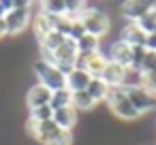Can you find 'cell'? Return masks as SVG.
I'll list each match as a JSON object with an SVG mask.
<instances>
[{
  "instance_id": "cell-1",
  "label": "cell",
  "mask_w": 156,
  "mask_h": 145,
  "mask_svg": "<svg viewBox=\"0 0 156 145\" xmlns=\"http://www.w3.org/2000/svg\"><path fill=\"white\" fill-rule=\"evenodd\" d=\"M79 22L83 24L86 32L92 34V36H96V39H103V36H107L111 32V19L98 7H86L83 13H81V17H79Z\"/></svg>"
},
{
  "instance_id": "cell-2",
  "label": "cell",
  "mask_w": 156,
  "mask_h": 145,
  "mask_svg": "<svg viewBox=\"0 0 156 145\" xmlns=\"http://www.w3.org/2000/svg\"><path fill=\"white\" fill-rule=\"evenodd\" d=\"M32 22V13H30V2L24 0H13V9L7 13L5 24H7V34L9 36H17L22 34Z\"/></svg>"
},
{
  "instance_id": "cell-3",
  "label": "cell",
  "mask_w": 156,
  "mask_h": 145,
  "mask_svg": "<svg viewBox=\"0 0 156 145\" xmlns=\"http://www.w3.org/2000/svg\"><path fill=\"white\" fill-rule=\"evenodd\" d=\"M107 107H109V111L115 115V117H120V119H126V122H133V119H137L139 117V113L135 111V107L130 105V100H128V94H126V90L124 88H111L109 90V96H107Z\"/></svg>"
},
{
  "instance_id": "cell-4",
  "label": "cell",
  "mask_w": 156,
  "mask_h": 145,
  "mask_svg": "<svg viewBox=\"0 0 156 145\" xmlns=\"http://www.w3.org/2000/svg\"><path fill=\"white\" fill-rule=\"evenodd\" d=\"M32 71H34V75H37L39 83H43V85H45V88H49L51 92L66 88V75H64L56 64H47V62L37 60Z\"/></svg>"
},
{
  "instance_id": "cell-5",
  "label": "cell",
  "mask_w": 156,
  "mask_h": 145,
  "mask_svg": "<svg viewBox=\"0 0 156 145\" xmlns=\"http://www.w3.org/2000/svg\"><path fill=\"white\" fill-rule=\"evenodd\" d=\"M26 130L39 145H51L58 139V134L62 132V128H58L54 124V119H49V122H32V119H28Z\"/></svg>"
},
{
  "instance_id": "cell-6",
  "label": "cell",
  "mask_w": 156,
  "mask_h": 145,
  "mask_svg": "<svg viewBox=\"0 0 156 145\" xmlns=\"http://www.w3.org/2000/svg\"><path fill=\"white\" fill-rule=\"evenodd\" d=\"M124 90H126V94H128L130 105L135 107V111H137L139 115L152 113V111L156 109V94L147 92L143 85H139V88H124Z\"/></svg>"
},
{
  "instance_id": "cell-7",
  "label": "cell",
  "mask_w": 156,
  "mask_h": 145,
  "mask_svg": "<svg viewBox=\"0 0 156 145\" xmlns=\"http://www.w3.org/2000/svg\"><path fill=\"white\" fill-rule=\"evenodd\" d=\"M107 54H103L101 49L98 51H92V54H79L77 58V68H83L86 73H90L92 77H101L105 66H107Z\"/></svg>"
},
{
  "instance_id": "cell-8",
  "label": "cell",
  "mask_w": 156,
  "mask_h": 145,
  "mask_svg": "<svg viewBox=\"0 0 156 145\" xmlns=\"http://www.w3.org/2000/svg\"><path fill=\"white\" fill-rule=\"evenodd\" d=\"M130 54H133V47L126 45L122 39H115L111 45H109V51H107V60L109 62H115L124 68H130Z\"/></svg>"
},
{
  "instance_id": "cell-9",
  "label": "cell",
  "mask_w": 156,
  "mask_h": 145,
  "mask_svg": "<svg viewBox=\"0 0 156 145\" xmlns=\"http://www.w3.org/2000/svg\"><path fill=\"white\" fill-rule=\"evenodd\" d=\"M152 7H154V2H147V0H128V2H122V17L128 19V24H135Z\"/></svg>"
},
{
  "instance_id": "cell-10",
  "label": "cell",
  "mask_w": 156,
  "mask_h": 145,
  "mask_svg": "<svg viewBox=\"0 0 156 145\" xmlns=\"http://www.w3.org/2000/svg\"><path fill=\"white\" fill-rule=\"evenodd\" d=\"M26 102H28V109H34V107H45L51 102V90L45 88L43 83H34L28 88L26 92Z\"/></svg>"
},
{
  "instance_id": "cell-11",
  "label": "cell",
  "mask_w": 156,
  "mask_h": 145,
  "mask_svg": "<svg viewBox=\"0 0 156 145\" xmlns=\"http://www.w3.org/2000/svg\"><path fill=\"white\" fill-rule=\"evenodd\" d=\"M126 71H128V68H124V66H120V64H115V62H107V66H105L101 79H103L109 88H122V85H124V79H126Z\"/></svg>"
},
{
  "instance_id": "cell-12",
  "label": "cell",
  "mask_w": 156,
  "mask_h": 145,
  "mask_svg": "<svg viewBox=\"0 0 156 145\" xmlns=\"http://www.w3.org/2000/svg\"><path fill=\"white\" fill-rule=\"evenodd\" d=\"M90 81H92V75L86 73L83 68H77V66H75V68L66 75V90H69V92H86L88 85H90Z\"/></svg>"
},
{
  "instance_id": "cell-13",
  "label": "cell",
  "mask_w": 156,
  "mask_h": 145,
  "mask_svg": "<svg viewBox=\"0 0 156 145\" xmlns=\"http://www.w3.org/2000/svg\"><path fill=\"white\" fill-rule=\"evenodd\" d=\"M120 39H122L126 45H130V47H145V39H147V34H145L137 24H126V26L122 28Z\"/></svg>"
},
{
  "instance_id": "cell-14",
  "label": "cell",
  "mask_w": 156,
  "mask_h": 145,
  "mask_svg": "<svg viewBox=\"0 0 156 145\" xmlns=\"http://www.w3.org/2000/svg\"><path fill=\"white\" fill-rule=\"evenodd\" d=\"M54 30V19L49 17V15H45V13H37L34 15V19H32V34H34V39L41 43L49 32Z\"/></svg>"
},
{
  "instance_id": "cell-15",
  "label": "cell",
  "mask_w": 156,
  "mask_h": 145,
  "mask_svg": "<svg viewBox=\"0 0 156 145\" xmlns=\"http://www.w3.org/2000/svg\"><path fill=\"white\" fill-rule=\"evenodd\" d=\"M51 119H54V124H56L58 128L73 132V128H75V124H77V111H75L73 107H64V109L54 111V117H51Z\"/></svg>"
},
{
  "instance_id": "cell-16",
  "label": "cell",
  "mask_w": 156,
  "mask_h": 145,
  "mask_svg": "<svg viewBox=\"0 0 156 145\" xmlns=\"http://www.w3.org/2000/svg\"><path fill=\"white\" fill-rule=\"evenodd\" d=\"M71 94H73L71 107H73L77 113H81V111H92V109L96 107V100H94L88 92H71Z\"/></svg>"
},
{
  "instance_id": "cell-17",
  "label": "cell",
  "mask_w": 156,
  "mask_h": 145,
  "mask_svg": "<svg viewBox=\"0 0 156 145\" xmlns=\"http://www.w3.org/2000/svg\"><path fill=\"white\" fill-rule=\"evenodd\" d=\"M109 85L101 79V77H92V81H90V85H88V94L96 100V102H103V100H107V96H109Z\"/></svg>"
},
{
  "instance_id": "cell-18",
  "label": "cell",
  "mask_w": 156,
  "mask_h": 145,
  "mask_svg": "<svg viewBox=\"0 0 156 145\" xmlns=\"http://www.w3.org/2000/svg\"><path fill=\"white\" fill-rule=\"evenodd\" d=\"M41 13H45L49 17H64L66 0H45V2H41Z\"/></svg>"
},
{
  "instance_id": "cell-19",
  "label": "cell",
  "mask_w": 156,
  "mask_h": 145,
  "mask_svg": "<svg viewBox=\"0 0 156 145\" xmlns=\"http://www.w3.org/2000/svg\"><path fill=\"white\" fill-rule=\"evenodd\" d=\"M66 39H69V36H64L62 32L51 30V32H49V34H47L41 43H39V47H41V49H47V51H51V54H54V51H56V49H58V47L66 41Z\"/></svg>"
},
{
  "instance_id": "cell-20",
  "label": "cell",
  "mask_w": 156,
  "mask_h": 145,
  "mask_svg": "<svg viewBox=\"0 0 156 145\" xmlns=\"http://www.w3.org/2000/svg\"><path fill=\"white\" fill-rule=\"evenodd\" d=\"M71 98H73V94H71L66 88L56 90V92H51V102H49V107H51L54 111L64 109V107H71Z\"/></svg>"
},
{
  "instance_id": "cell-21",
  "label": "cell",
  "mask_w": 156,
  "mask_h": 145,
  "mask_svg": "<svg viewBox=\"0 0 156 145\" xmlns=\"http://www.w3.org/2000/svg\"><path fill=\"white\" fill-rule=\"evenodd\" d=\"M77 49H79V54H92V51H98L101 49V39H96V36H92V34H83L79 41H77Z\"/></svg>"
},
{
  "instance_id": "cell-22",
  "label": "cell",
  "mask_w": 156,
  "mask_h": 145,
  "mask_svg": "<svg viewBox=\"0 0 156 145\" xmlns=\"http://www.w3.org/2000/svg\"><path fill=\"white\" fill-rule=\"evenodd\" d=\"M135 24H137L145 34H152V32L156 30V5H154V7H152V9L139 19V22H135Z\"/></svg>"
},
{
  "instance_id": "cell-23",
  "label": "cell",
  "mask_w": 156,
  "mask_h": 145,
  "mask_svg": "<svg viewBox=\"0 0 156 145\" xmlns=\"http://www.w3.org/2000/svg\"><path fill=\"white\" fill-rule=\"evenodd\" d=\"M51 117H54V109L49 105L28 109V119H32V122H49Z\"/></svg>"
},
{
  "instance_id": "cell-24",
  "label": "cell",
  "mask_w": 156,
  "mask_h": 145,
  "mask_svg": "<svg viewBox=\"0 0 156 145\" xmlns=\"http://www.w3.org/2000/svg\"><path fill=\"white\" fill-rule=\"evenodd\" d=\"M145 47H133V54H130V68L139 71L141 64H143V58H145Z\"/></svg>"
},
{
  "instance_id": "cell-25",
  "label": "cell",
  "mask_w": 156,
  "mask_h": 145,
  "mask_svg": "<svg viewBox=\"0 0 156 145\" xmlns=\"http://www.w3.org/2000/svg\"><path fill=\"white\" fill-rule=\"evenodd\" d=\"M143 75L145 73H156V51H145V58H143V64L139 68Z\"/></svg>"
},
{
  "instance_id": "cell-26",
  "label": "cell",
  "mask_w": 156,
  "mask_h": 145,
  "mask_svg": "<svg viewBox=\"0 0 156 145\" xmlns=\"http://www.w3.org/2000/svg\"><path fill=\"white\" fill-rule=\"evenodd\" d=\"M86 34V28H83V24L77 19V22H71V32H69V39H73V41H79L81 36Z\"/></svg>"
},
{
  "instance_id": "cell-27",
  "label": "cell",
  "mask_w": 156,
  "mask_h": 145,
  "mask_svg": "<svg viewBox=\"0 0 156 145\" xmlns=\"http://www.w3.org/2000/svg\"><path fill=\"white\" fill-rule=\"evenodd\" d=\"M141 85H143L147 92L156 94V73H145L143 79H141Z\"/></svg>"
},
{
  "instance_id": "cell-28",
  "label": "cell",
  "mask_w": 156,
  "mask_h": 145,
  "mask_svg": "<svg viewBox=\"0 0 156 145\" xmlns=\"http://www.w3.org/2000/svg\"><path fill=\"white\" fill-rule=\"evenodd\" d=\"M11 9H13V0H0V19H5Z\"/></svg>"
},
{
  "instance_id": "cell-29",
  "label": "cell",
  "mask_w": 156,
  "mask_h": 145,
  "mask_svg": "<svg viewBox=\"0 0 156 145\" xmlns=\"http://www.w3.org/2000/svg\"><path fill=\"white\" fill-rule=\"evenodd\" d=\"M145 49H147V51H156V32L147 34V39H145Z\"/></svg>"
},
{
  "instance_id": "cell-30",
  "label": "cell",
  "mask_w": 156,
  "mask_h": 145,
  "mask_svg": "<svg viewBox=\"0 0 156 145\" xmlns=\"http://www.w3.org/2000/svg\"><path fill=\"white\" fill-rule=\"evenodd\" d=\"M5 36H9L7 34V24H5V19H0V39H5Z\"/></svg>"
},
{
  "instance_id": "cell-31",
  "label": "cell",
  "mask_w": 156,
  "mask_h": 145,
  "mask_svg": "<svg viewBox=\"0 0 156 145\" xmlns=\"http://www.w3.org/2000/svg\"><path fill=\"white\" fill-rule=\"evenodd\" d=\"M145 145H156V143H145Z\"/></svg>"
},
{
  "instance_id": "cell-32",
  "label": "cell",
  "mask_w": 156,
  "mask_h": 145,
  "mask_svg": "<svg viewBox=\"0 0 156 145\" xmlns=\"http://www.w3.org/2000/svg\"><path fill=\"white\" fill-rule=\"evenodd\" d=\"M154 32H156V30H154Z\"/></svg>"
}]
</instances>
